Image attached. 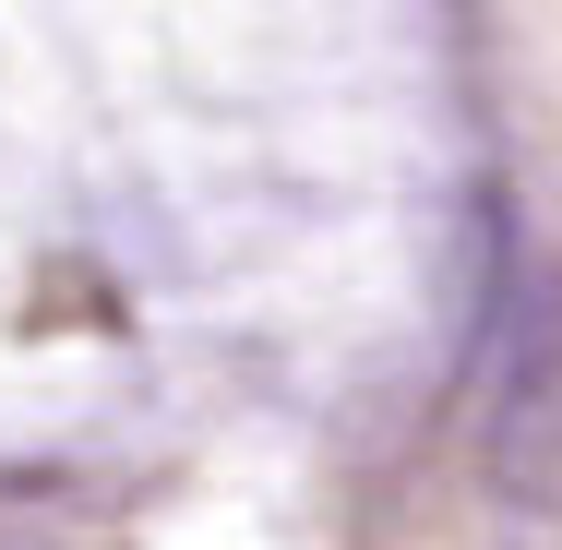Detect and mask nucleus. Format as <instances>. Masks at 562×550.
Segmentation results:
<instances>
[{"label":"nucleus","mask_w":562,"mask_h":550,"mask_svg":"<svg viewBox=\"0 0 562 550\" xmlns=\"http://www.w3.org/2000/svg\"><path fill=\"white\" fill-rule=\"evenodd\" d=\"M479 479L503 503H562V251H527L491 324V383H479Z\"/></svg>","instance_id":"obj_1"}]
</instances>
